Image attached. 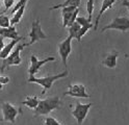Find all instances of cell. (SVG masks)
Segmentation results:
<instances>
[{"label": "cell", "mask_w": 129, "mask_h": 125, "mask_svg": "<svg viewBox=\"0 0 129 125\" xmlns=\"http://www.w3.org/2000/svg\"><path fill=\"white\" fill-rule=\"evenodd\" d=\"M60 99L57 96L48 97L43 100H39V103L35 108V117L38 116H46L50 114L52 111L57 110L60 107Z\"/></svg>", "instance_id": "6da1fadb"}, {"label": "cell", "mask_w": 129, "mask_h": 125, "mask_svg": "<svg viewBox=\"0 0 129 125\" xmlns=\"http://www.w3.org/2000/svg\"><path fill=\"white\" fill-rule=\"evenodd\" d=\"M68 74H69L68 71H63V72H61L59 74L49 75V76H45V77H36L35 75H30L27 81L31 82V83H38V85L41 86L43 88V91H42V95H43L49 89H51V87L53 86V83L56 80H58L60 78H63V77H67Z\"/></svg>", "instance_id": "7a4b0ae2"}, {"label": "cell", "mask_w": 129, "mask_h": 125, "mask_svg": "<svg viewBox=\"0 0 129 125\" xmlns=\"http://www.w3.org/2000/svg\"><path fill=\"white\" fill-rule=\"evenodd\" d=\"M24 47H26V44H22V45H17L13 51L7 55V57L3 58L2 66L0 67V71L3 72L6 68H10L11 66H19L22 63V58H21V51L24 49Z\"/></svg>", "instance_id": "3957f363"}, {"label": "cell", "mask_w": 129, "mask_h": 125, "mask_svg": "<svg viewBox=\"0 0 129 125\" xmlns=\"http://www.w3.org/2000/svg\"><path fill=\"white\" fill-rule=\"evenodd\" d=\"M29 39L30 41L28 43H26V47L27 46H30L32 44L37 43L38 41L40 40H44V39H47V36L44 33V31L42 30V26H41V23H40V20H35L31 24V29H30V32H29Z\"/></svg>", "instance_id": "277c9868"}, {"label": "cell", "mask_w": 129, "mask_h": 125, "mask_svg": "<svg viewBox=\"0 0 129 125\" xmlns=\"http://www.w3.org/2000/svg\"><path fill=\"white\" fill-rule=\"evenodd\" d=\"M1 113H2V121L15 123L16 118L18 117L20 111L16 108L10 102H3L1 104Z\"/></svg>", "instance_id": "5b68a950"}, {"label": "cell", "mask_w": 129, "mask_h": 125, "mask_svg": "<svg viewBox=\"0 0 129 125\" xmlns=\"http://www.w3.org/2000/svg\"><path fill=\"white\" fill-rule=\"evenodd\" d=\"M108 29H116L120 31H127L129 29V18L127 17H117L108 25L104 26L101 31H105Z\"/></svg>", "instance_id": "8992f818"}, {"label": "cell", "mask_w": 129, "mask_h": 125, "mask_svg": "<svg viewBox=\"0 0 129 125\" xmlns=\"http://www.w3.org/2000/svg\"><path fill=\"white\" fill-rule=\"evenodd\" d=\"M92 106V103H80V102H77L76 105H75V108L72 111V115L73 117L77 120V123L79 125H81L82 122L84 121V119L86 118L87 116V113L90 111V108Z\"/></svg>", "instance_id": "52a82bcc"}, {"label": "cell", "mask_w": 129, "mask_h": 125, "mask_svg": "<svg viewBox=\"0 0 129 125\" xmlns=\"http://www.w3.org/2000/svg\"><path fill=\"white\" fill-rule=\"evenodd\" d=\"M54 61H55L54 56H48V57L44 58V60H38V57L36 55H31L30 56V66H29V69H28L29 76L38 73L39 70L41 69L45 64L49 63V62H54Z\"/></svg>", "instance_id": "ba28073f"}, {"label": "cell", "mask_w": 129, "mask_h": 125, "mask_svg": "<svg viewBox=\"0 0 129 125\" xmlns=\"http://www.w3.org/2000/svg\"><path fill=\"white\" fill-rule=\"evenodd\" d=\"M72 40L73 39L69 36L67 39H64L62 42H60L59 45H58V53L60 55L62 64L64 66H67L68 57H69V55L71 54V51H72V46H71Z\"/></svg>", "instance_id": "9c48e42d"}, {"label": "cell", "mask_w": 129, "mask_h": 125, "mask_svg": "<svg viewBox=\"0 0 129 125\" xmlns=\"http://www.w3.org/2000/svg\"><path fill=\"white\" fill-rule=\"evenodd\" d=\"M64 96H71V97H76V98H90L85 92V87L81 83H75V85H70L69 90L63 93Z\"/></svg>", "instance_id": "30bf717a"}, {"label": "cell", "mask_w": 129, "mask_h": 125, "mask_svg": "<svg viewBox=\"0 0 129 125\" xmlns=\"http://www.w3.org/2000/svg\"><path fill=\"white\" fill-rule=\"evenodd\" d=\"M117 1V0H103L102 1V4H101V8H100V11H99V14L98 16H97V18H96V24L94 25V29L96 30L97 28H98V25H99V21L101 19V17L103 16L104 12L109 10V8L112 7V5L115 4V2Z\"/></svg>", "instance_id": "8fae6325"}, {"label": "cell", "mask_w": 129, "mask_h": 125, "mask_svg": "<svg viewBox=\"0 0 129 125\" xmlns=\"http://www.w3.org/2000/svg\"><path fill=\"white\" fill-rule=\"evenodd\" d=\"M24 38L23 37H21V38H19V39H14V40H12L9 44H6V45H4V47L0 50V58H5V57H7V55H9L12 51H13V49H14V47H16L18 45V43L21 41V40H23Z\"/></svg>", "instance_id": "7c38bea8"}, {"label": "cell", "mask_w": 129, "mask_h": 125, "mask_svg": "<svg viewBox=\"0 0 129 125\" xmlns=\"http://www.w3.org/2000/svg\"><path fill=\"white\" fill-rule=\"evenodd\" d=\"M0 36L5 38V39H19L21 38L18 32H17V29H16L15 26H9V27H4V28H0Z\"/></svg>", "instance_id": "4fadbf2b"}, {"label": "cell", "mask_w": 129, "mask_h": 125, "mask_svg": "<svg viewBox=\"0 0 129 125\" xmlns=\"http://www.w3.org/2000/svg\"><path fill=\"white\" fill-rule=\"evenodd\" d=\"M117 60H118V52L112 51L105 56V58L102 61V65L107 67V68L114 69L117 66Z\"/></svg>", "instance_id": "5bb4252c"}, {"label": "cell", "mask_w": 129, "mask_h": 125, "mask_svg": "<svg viewBox=\"0 0 129 125\" xmlns=\"http://www.w3.org/2000/svg\"><path fill=\"white\" fill-rule=\"evenodd\" d=\"M76 6H64L61 8V15H62V27H67L68 23L71 19V16L73 12L76 10Z\"/></svg>", "instance_id": "9a60e30c"}, {"label": "cell", "mask_w": 129, "mask_h": 125, "mask_svg": "<svg viewBox=\"0 0 129 125\" xmlns=\"http://www.w3.org/2000/svg\"><path fill=\"white\" fill-rule=\"evenodd\" d=\"M80 2H81V0H66V1L60 3V4H56V5L51 6L49 10L53 11V10H57V8H62L64 6H76V7H79Z\"/></svg>", "instance_id": "2e32d148"}, {"label": "cell", "mask_w": 129, "mask_h": 125, "mask_svg": "<svg viewBox=\"0 0 129 125\" xmlns=\"http://www.w3.org/2000/svg\"><path fill=\"white\" fill-rule=\"evenodd\" d=\"M25 7H26V5H23L22 7H20L19 10L14 14L13 18L10 20V23H11L12 26H15L16 24H18V23L21 21L22 17H23V15H24V12H25Z\"/></svg>", "instance_id": "e0dca14e"}, {"label": "cell", "mask_w": 129, "mask_h": 125, "mask_svg": "<svg viewBox=\"0 0 129 125\" xmlns=\"http://www.w3.org/2000/svg\"><path fill=\"white\" fill-rule=\"evenodd\" d=\"M38 103H39V99L37 96H28V97H26V99L24 100V101L21 102V104L26 105L27 107L32 108V110H35L37 107Z\"/></svg>", "instance_id": "ac0fdd59"}, {"label": "cell", "mask_w": 129, "mask_h": 125, "mask_svg": "<svg viewBox=\"0 0 129 125\" xmlns=\"http://www.w3.org/2000/svg\"><path fill=\"white\" fill-rule=\"evenodd\" d=\"M92 27H94V25H93L92 23L87 24V25H84V26H80V29H79V31H78V33H77V36H76V40L79 42V43L81 42L82 37H83Z\"/></svg>", "instance_id": "d6986e66"}, {"label": "cell", "mask_w": 129, "mask_h": 125, "mask_svg": "<svg viewBox=\"0 0 129 125\" xmlns=\"http://www.w3.org/2000/svg\"><path fill=\"white\" fill-rule=\"evenodd\" d=\"M68 27H69V36L72 39H76V36H77L79 29H80V25L75 21L73 24H71Z\"/></svg>", "instance_id": "ffe728a7"}, {"label": "cell", "mask_w": 129, "mask_h": 125, "mask_svg": "<svg viewBox=\"0 0 129 125\" xmlns=\"http://www.w3.org/2000/svg\"><path fill=\"white\" fill-rule=\"evenodd\" d=\"M94 0H87L86 2V11H87V15H88V20L92 22V18H93V13H94Z\"/></svg>", "instance_id": "44dd1931"}, {"label": "cell", "mask_w": 129, "mask_h": 125, "mask_svg": "<svg viewBox=\"0 0 129 125\" xmlns=\"http://www.w3.org/2000/svg\"><path fill=\"white\" fill-rule=\"evenodd\" d=\"M9 26H11L10 18L6 15H0V28L9 27Z\"/></svg>", "instance_id": "7402d4cb"}, {"label": "cell", "mask_w": 129, "mask_h": 125, "mask_svg": "<svg viewBox=\"0 0 129 125\" xmlns=\"http://www.w3.org/2000/svg\"><path fill=\"white\" fill-rule=\"evenodd\" d=\"M27 1L28 0H19V1L16 3L15 5H13V8H12V11H11V14H15L16 12H17L20 7H22L23 5H26V3H27Z\"/></svg>", "instance_id": "603a6c76"}, {"label": "cell", "mask_w": 129, "mask_h": 125, "mask_svg": "<svg viewBox=\"0 0 129 125\" xmlns=\"http://www.w3.org/2000/svg\"><path fill=\"white\" fill-rule=\"evenodd\" d=\"M45 125H64V124L60 123L53 117H47L45 119Z\"/></svg>", "instance_id": "cb8c5ba5"}, {"label": "cell", "mask_w": 129, "mask_h": 125, "mask_svg": "<svg viewBox=\"0 0 129 125\" xmlns=\"http://www.w3.org/2000/svg\"><path fill=\"white\" fill-rule=\"evenodd\" d=\"M76 22L80 25V26H84V25H87V24L92 23L90 20L84 18V17H77V18H76Z\"/></svg>", "instance_id": "d4e9b609"}, {"label": "cell", "mask_w": 129, "mask_h": 125, "mask_svg": "<svg viewBox=\"0 0 129 125\" xmlns=\"http://www.w3.org/2000/svg\"><path fill=\"white\" fill-rule=\"evenodd\" d=\"M78 14H79V7H77L76 10L73 12V14H72L71 19H70V21H69V23H68V26H70L71 24H73V23L76 21V18L78 17ZM68 26H67V27H68Z\"/></svg>", "instance_id": "484cf974"}, {"label": "cell", "mask_w": 129, "mask_h": 125, "mask_svg": "<svg viewBox=\"0 0 129 125\" xmlns=\"http://www.w3.org/2000/svg\"><path fill=\"white\" fill-rule=\"evenodd\" d=\"M3 3H4V6H5L4 12H6V11H9L10 8L14 5L15 1H14V0H3Z\"/></svg>", "instance_id": "4316f807"}, {"label": "cell", "mask_w": 129, "mask_h": 125, "mask_svg": "<svg viewBox=\"0 0 129 125\" xmlns=\"http://www.w3.org/2000/svg\"><path fill=\"white\" fill-rule=\"evenodd\" d=\"M0 82H1L2 85H6V83L10 82V77L9 76H2V75H0Z\"/></svg>", "instance_id": "83f0119b"}, {"label": "cell", "mask_w": 129, "mask_h": 125, "mask_svg": "<svg viewBox=\"0 0 129 125\" xmlns=\"http://www.w3.org/2000/svg\"><path fill=\"white\" fill-rule=\"evenodd\" d=\"M4 47V38L0 36V50Z\"/></svg>", "instance_id": "f1b7e54d"}, {"label": "cell", "mask_w": 129, "mask_h": 125, "mask_svg": "<svg viewBox=\"0 0 129 125\" xmlns=\"http://www.w3.org/2000/svg\"><path fill=\"white\" fill-rule=\"evenodd\" d=\"M122 5H123V6H126V7L128 8V11H129V1H128V0H124L123 3H122Z\"/></svg>", "instance_id": "f546056e"}, {"label": "cell", "mask_w": 129, "mask_h": 125, "mask_svg": "<svg viewBox=\"0 0 129 125\" xmlns=\"http://www.w3.org/2000/svg\"><path fill=\"white\" fill-rule=\"evenodd\" d=\"M2 89H3V85H2L1 82H0V90H2Z\"/></svg>", "instance_id": "4dcf8cb0"}, {"label": "cell", "mask_w": 129, "mask_h": 125, "mask_svg": "<svg viewBox=\"0 0 129 125\" xmlns=\"http://www.w3.org/2000/svg\"><path fill=\"white\" fill-rule=\"evenodd\" d=\"M125 57H126V58H128V57H129V54H125Z\"/></svg>", "instance_id": "1f68e13d"}, {"label": "cell", "mask_w": 129, "mask_h": 125, "mask_svg": "<svg viewBox=\"0 0 129 125\" xmlns=\"http://www.w3.org/2000/svg\"><path fill=\"white\" fill-rule=\"evenodd\" d=\"M0 1H1V0H0Z\"/></svg>", "instance_id": "d6a6232c"}]
</instances>
